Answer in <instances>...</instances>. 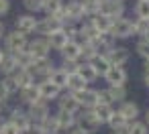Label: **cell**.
I'll return each instance as SVG.
<instances>
[{
	"label": "cell",
	"mask_w": 149,
	"mask_h": 134,
	"mask_svg": "<svg viewBox=\"0 0 149 134\" xmlns=\"http://www.w3.org/2000/svg\"><path fill=\"white\" fill-rule=\"evenodd\" d=\"M27 45H29L27 35H23V33H19V31H13V33H8V35H4V49H6V53H10V55H15V53H19V51H25Z\"/></svg>",
	"instance_id": "cell-1"
},
{
	"label": "cell",
	"mask_w": 149,
	"mask_h": 134,
	"mask_svg": "<svg viewBox=\"0 0 149 134\" xmlns=\"http://www.w3.org/2000/svg\"><path fill=\"white\" fill-rule=\"evenodd\" d=\"M108 35L112 39H127V37L133 35V23L127 21V19H116V21H112V27H110Z\"/></svg>",
	"instance_id": "cell-2"
},
{
	"label": "cell",
	"mask_w": 149,
	"mask_h": 134,
	"mask_svg": "<svg viewBox=\"0 0 149 134\" xmlns=\"http://www.w3.org/2000/svg\"><path fill=\"white\" fill-rule=\"evenodd\" d=\"M123 10H125V4L120 2V0H106V2L100 4V10L98 14L102 16H108L110 21H116L123 16Z\"/></svg>",
	"instance_id": "cell-3"
},
{
	"label": "cell",
	"mask_w": 149,
	"mask_h": 134,
	"mask_svg": "<svg viewBox=\"0 0 149 134\" xmlns=\"http://www.w3.org/2000/svg\"><path fill=\"white\" fill-rule=\"evenodd\" d=\"M74 98H76V102L80 104V106H84V108H88V110H94L96 106H98V91L96 89H80V91H74L72 93Z\"/></svg>",
	"instance_id": "cell-4"
},
{
	"label": "cell",
	"mask_w": 149,
	"mask_h": 134,
	"mask_svg": "<svg viewBox=\"0 0 149 134\" xmlns=\"http://www.w3.org/2000/svg\"><path fill=\"white\" fill-rule=\"evenodd\" d=\"M15 31H19V33H23V35L35 33V31H37V19L31 16V14H21V16H17V21H15Z\"/></svg>",
	"instance_id": "cell-5"
},
{
	"label": "cell",
	"mask_w": 149,
	"mask_h": 134,
	"mask_svg": "<svg viewBox=\"0 0 149 134\" xmlns=\"http://www.w3.org/2000/svg\"><path fill=\"white\" fill-rule=\"evenodd\" d=\"M27 51H29L35 59H45V57H49L51 47H49L47 39H35V41H31V43L27 45Z\"/></svg>",
	"instance_id": "cell-6"
},
{
	"label": "cell",
	"mask_w": 149,
	"mask_h": 134,
	"mask_svg": "<svg viewBox=\"0 0 149 134\" xmlns=\"http://www.w3.org/2000/svg\"><path fill=\"white\" fill-rule=\"evenodd\" d=\"M104 79L110 83V87H125L127 71H125V67H110L104 73Z\"/></svg>",
	"instance_id": "cell-7"
},
{
	"label": "cell",
	"mask_w": 149,
	"mask_h": 134,
	"mask_svg": "<svg viewBox=\"0 0 149 134\" xmlns=\"http://www.w3.org/2000/svg\"><path fill=\"white\" fill-rule=\"evenodd\" d=\"M106 59H108V63L112 67H123L129 61V49H125V47H112L106 53Z\"/></svg>",
	"instance_id": "cell-8"
},
{
	"label": "cell",
	"mask_w": 149,
	"mask_h": 134,
	"mask_svg": "<svg viewBox=\"0 0 149 134\" xmlns=\"http://www.w3.org/2000/svg\"><path fill=\"white\" fill-rule=\"evenodd\" d=\"M29 118H31V124H41L47 116H49V106H47V102H39V104H35V106H29Z\"/></svg>",
	"instance_id": "cell-9"
},
{
	"label": "cell",
	"mask_w": 149,
	"mask_h": 134,
	"mask_svg": "<svg viewBox=\"0 0 149 134\" xmlns=\"http://www.w3.org/2000/svg\"><path fill=\"white\" fill-rule=\"evenodd\" d=\"M8 122H10V124H15V126L21 130V134H23V132L31 126V118H29V114H27L25 110H19V108H15V110L10 112Z\"/></svg>",
	"instance_id": "cell-10"
},
{
	"label": "cell",
	"mask_w": 149,
	"mask_h": 134,
	"mask_svg": "<svg viewBox=\"0 0 149 134\" xmlns=\"http://www.w3.org/2000/svg\"><path fill=\"white\" fill-rule=\"evenodd\" d=\"M59 29H63V25H61L55 16H47V19H43V21H37V31H35V33L51 35V33H55V31H59Z\"/></svg>",
	"instance_id": "cell-11"
},
{
	"label": "cell",
	"mask_w": 149,
	"mask_h": 134,
	"mask_svg": "<svg viewBox=\"0 0 149 134\" xmlns=\"http://www.w3.org/2000/svg\"><path fill=\"white\" fill-rule=\"evenodd\" d=\"M37 89H39V96H41L43 102H47V100H55V98H59V93H61V89H59L57 85H53L49 79L37 83Z\"/></svg>",
	"instance_id": "cell-12"
},
{
	"label": "cell",
	"mask_w": 149,
	"mask_h": 134,
	"mask_svg": "<svg viewBox=\"0 0 149 134\" xmlns=\"http://www.w3.org/2000/svg\"><path fill=\"white\" fill-rule=\"evenodd\" d=\"M13 79H15V83L19 85V91L25 89V87H29V85H35V75H33L29 69H17V71L13 73Z\"/></svg>",
	"instance_id": "cell-13"
},
{
	"label": "cell",
	"mask_w": 149,
	"mask_h": 134,
	"mask_svg": "<svg viewBox=\"0 0 149 134\" xmlns=\"http://www.w3.org/2000/svg\"><path fill=\"white\" fill-rule=\"evenodd\" d=\"M31 73L33 75H51L53 73V61L49 59V57H45V59H35V63L31 65Z\"/></svg>",
	"instance_id": "cell-14"
},
{
	"label": "cell",
	"mask_w": 149,
	"mask_h": 134,
	"mask_svg": "<svg viewBox=\"0 0 149 134\" xmlns=\"http://www.w3.org/2000/svg\"><path fill=\"white\" fill-rule=\"evenodd\" d=\"M47 39V43H49V47H53V49H57V51H61L68 43H70V39H68V35L63 33V29H59V31H55V33H51V35H47L45 37Z\"/></svg>",
	"instance_id": "cell-15"
},
{
	"label": "cell",
	"mask_w": 149,
	"mask_h": 134,
	"mask_svg": "<svg viewBox=\"0 0 149 134\" xmlns=\"http://www.w3.org/2000/svg\"><path fill=\"white\" fill-rule=\"evenodd\" d=\"M21 102L27 104V106H35V104H39V102H43L41 96H39L37 85H29V87L21 89Z\"/></svg>",
	"instance_id": "cell-16"
},
{
	"label": "cell",
	"mask_w": 149,
	"mask_h": 134,
	"mask_svg": "<svg viewBox=\"0 0 149 134\" xmlns=\"http://www.w3.org/2000/svg\"><path fill=\"white\" fill-rule=\"evenodd\" d=\"M63 10H65V16H68L70 21H80V19L86 16V12H84V4H82V2H76V0L68 2V6H63Z\"/></svg>",
	"instance_id": "cell-17"
},
{
	"label": "cell",
	"mask_w": 149,
	"mask_h": 134,
	"mask_svg": "<svg viewBox=\"0 0 149 134\" xmlns=\"http://www.w3.org/2000/svg\"><path fill=\"white\" fill-rule=\"evenodd\" d=\"M118 114L131 124V122H135V118L139 116V106L133 104V102H123L120 108H118Z\"/></svg>",
	"instance_id": "cell-18"
},
{
	"label": "cell",
	"mask_w": 149,
	"mask_h": 134,
	"mask_svg": "<svg viewBox=\"0 0 149 134\" xmlns=\"http://www.w3.org/2000/svg\"><path fill=\"white\" fill-rule=\"evenodd\" d=\"M80 110V104L76 102V98L72 93H65L59 98V112H68V114H76Z\"/></svg>",
	"instance_id": "cell-19"
},
{
	"label": "cell",
	"mask_w": 149,
	"mask_h": 134,
	"mask_svg": "<svg viewBox=\"0 0 149 134\" xmlns=\"http://www.w3.org/2000/svg\"><path fill=\"white\" fill-rule=\"evenodd\" d=\"M63 61H78L80 59V43L78 41H70L63 49H61Z\"/></svg>",
	"instance_id": "cell-20"
},
{
	"label": "cell",
	"mask_w": 149,
	"mask_h": 134,
	"mask_svg": "<svg viewBox=\"0 0 149 134\" xmlns=\"http://www.w3.org/2000/svg\"><path fill=\"white\" fill-rule=\"evenodd\" d=\"M13 57H15V61H17V67H19V69H29V71H31V65L35 63V57H33L27 49H25V51L15 53Z\"/></svg>",
	"instance_id": "cell-21"
},
{
	"label": "cell",
	"mask_w": 149,
	"mask_h": 134,
	"mask_svg": "<svg viewBox=\"0 0 149 134\" xmlns=\"http://www.w3.org/2000/svg\"><path fill=\"white\" fill-rule=\"evenodd\" d=\"M17 69H19V67H17V61H15V57H13L10 53H4L2 61H0V73H2L4 77H8V75H13Z\"/></svg>",
	"instance_id": "cell-22"
},
{
	"label": "cell",
	"mask_w": 149,
	"mask_h": 134,
	"mask_svg": "<svg viewBox=\"0 0 149 134\" xmlns=\"http://www.w3.org/2000/svg\"><path fill=\"white\" fill-rule=\"evenodd\" d=\"M90 25L100 33V35H104V33H108L110 31V27H112V21L108 19V16H102V14H96V16H92V21H90Z\"/></svg>",
	"instance_id": "cell-23"
},
{
	"label": "cell",
	"mask_w": 149,
	"mask_h": 134,
	"mask_svg": "<svg viewBox=\"0 0 149 134\" xmlns=\"http://www.w3.org/2000/svg\"><path fill=\"white\" fill-rule=\"evenodd\" d=\"M78 35L82 37V41H84V43H92V41H96V39H98V35H100V33H98L90 23H86V25L78 31ZM84 43H80V45H84Z\"/></svg>",
	"instance_id": "cell-24"
},
{
	"label": "cell",
	"mask_w": 149,
	"mask_h": 134,
	"mask_svg": "<svg viewBox=\"0 0 149 134\" xmlns=\"http://www.w3.org/2000/svg\"><path fill=\"white\" fill-rule=\"evenodd\" d=\"M65 87L72 89V93H74V91H80V89H86L88 83L84 81V77L80 73H72V75H68V85Z\"/></svg>",
	"instance_id": "cell-25"
},
{
	"label": "cell",
	"mask_w": 149,
	"mask_h": 134,
	"mask_svg": "<svg viewBox=\"0 0 149 134\" xmlns=\"http://www.w3.org/2000/svg\"><path fill=\"white\" fill-rule=\"evenodd\" d=\"M57 122H59V130H72L76 126V114H68V112H57Z\"/></svg>",
	"instance_id": "cell-26"
},
{
	"label": "cell",
	"mask_w": 149,
	"mask_h": 134,
	"mask_svg": "<svg viewBox=\"0 0 149 134\" xmlns=\"http://www.w3.org/2000/svg\"><path fill=\"white\" fill-rule=\"evenodd\" d=\"M98 126H100V122H98L96 114H94L92 110H88V112L82 116V126H80V128H84L86 132H92V130H96Z\"/></svg>",
	"instance_id": "cell-27"
},
{
	"label": "cell",
	"mask_w": 149,
	"mask_h": 134,
	"mask_svg": "<svg viewBox=\"0 0 149 134\" xmlns=\"http://www.w3.org/2000/svg\"><path fill=\"white\" fill-rule=\"evenodd\" d=\"M63 2L61 0H43V10L47 12V16H57L63 10Z\"/></svg>",
	"instance_id": "cell-28"
},
{
	"label": "cell",
	"mask_w": 149,
	"mask_h": 134,
	"mask_svg": "<svg viewBox=\"0 0 149 134\" xmlns=\"http://www.w3.org/2000/svg\"><path fill=\"white\" fill-rule=\"evenodd\" d=\"M94 114H96V118H98V122L100 124H108V120H110V116H112V108L110 106H106V104H98L94 110H92Z\"/></svg>",
	"instance_id": "cell-29"
},
{
	"label": "cell",
	"mask_w": 149,
	"mask_h": 134,
	"mask_svg": "<svg viewBox=\"0 0 149 134\" xmlns=\"http://www.w3.org/2000/svg\"><path fill=\"white\" fill-rule=\"evenodd\" d=\"M90 65H92V67H94V71H96V73H100V75H104V73H106V71L112 67L104 55H96V57L90 61Z\"/></svg>",
	"instance_id": "cell-30"
},
{
	"label": "cell",
	"mask_w": 149,
	"mask_h": 134,
	"mask_svg": "<svg viewBox=\"0 0 149 134\" xmlns=\"http://www.w3.org/2000/svg\"><path fill=\"white\" fill-rule=\"evenodd\" d=\"M39 126H41V130H43V132H49V134H57V132H59V122H57V116H51V114H49V116H47V118H45Z\"/></svg>",
	"instance_id": "cell-31"
},
{
	"label": "cell",
	"mask_w": 149,
	"mask_h": 134,
	"mask_svg": "<svg viewBox=\"0 0 149 134\" xmlns=\"http://www.w3.org/2000/svg\"><path fill=\"white\" fill-rule=\"evenodd\" d=\"M49 81L61 89V87H65V85H68V73H65V71H61V69H53V73L49 75Z\"/></svg>",
	"instance_id": "cell-32"
},
{
	"label": "cell",
	"mask_w": 149,
	"mask_h": 134,
	"mask_svg": "<svg viewBox=\"0 0 149 134\" xmlns=\"http://www.w3.org/2000/svg\"><path fill=\"white\" fill-rule=\"evenodd\" d=\"M78 73H80V75L84 77V81H86V83H90V81H94V79L98 77V73L94 71V67H92L90 63H84V65H80Z\"/></svg>",
	"instance_id": "cell-33"
},
{
	"label": "cell",
	"mask_w": 149,
	"mask_h": 134,
	"mask_svg": "<svg viewBox=\"0 0 149 134\" xmlns=\"http://www.w3.org/2000/svg\"><path fill=\"white\" fill-rule=\"evenodd\" d=\"M133 33L145 37L149 33V19H137V23H133Z\"/></svg>",
	"instance_id": "cell-34"
},
{
	"label": "cell",
	"mask_w": 149,
	"mask_h": 134,
	"mask_svg": "<svg viewBox=\"0 0 149 134\" xmlns=\"http://www.w3.org/2000/svg\"><path fill=\"white\" fill-rule=\"evenodd\" d=\"M135 14L139 19H149V0H139L135 6Z\"/></svg>",
	"instance_id": "cell-35"
},
{
	"label": "cell",
	"mask_w": 149,
	"mask_h": 134,
	"mask_svg": "<svg viewBox=\"0 0 149 134\" xmlns=\"http://www.w3.org/2000/svg\"><path fill=\"white\" fill-rule=\"evenodd\" d=\"M106 91H108L110 102H123V100H125V96H127L125 87H108Z\"/></svg>",
	"instance_id": "cell-36"
},
{
	"label": "cell",
	"mask_w": 149,
	"mask_h": 134,
	"mask_svg": "<svg viewBox=\"0 0 149 134\" xmlns=\"http://www.w3.org/2000/svg\"><path fill=\"white\" fill-rule=\"evenodd\" d=\"M84 12L88 14V16H96L98 14V10H100V4L96 2V0H84Z\"/></svg>",
	"instance_id": "cell-37"
},
{
	"label": "cell",
	"mask_w": 149,
	"mask_h": 134,
	"mask_svg": "<svg viewBox=\"0 0 149 134\" xmlns=\"http://www.w3.org/2000/svg\"><path fill=\"white\" fill-rule=\"evenodd\" d=\"M125 124H129L118 112H112V116H110V120H108V126L112 128V130H116V128H120V126H125Z\"/></svg>",
	"instance_id": "cell-38"
},
{
	"label": "cell",
	"mask_w": 149,
	"mask_h": 134,
	"mask_svg": "<svg viewBox=\"0 0 149 134\" xmlns=\"http://www.w3.org/2000/svg\"><path fill=\"white\" fill-rule=\"evenodd\" d=\"M25 8L29 10V12H39V10H43V0H25Z\"/></svg>",
	"instance_id": "cell-39"
},
{
	"label": "cell",
	"mask_w": 149,
	"mask_h": 134,
	"mask_svg": "<svg viewBox=\"0 0 149 134\" xmlns=\"http://www.w3.org/2000/svg\"><path fill=\"white\" fill-rule=\"evenodd\" d=\"M129 134H147V124H143V122H131L129 124Z\"/></svg>",
	"instance_id": "cell-40"
},
{
	"label": "cell",
	"mask_w": 149,
	"mask_h": 134,
	"mask_svg": "<svg viewBox=\"0 0 149 134\" xmlns=\"http://www.w3.org/2000/svg\"><path fill=\"white\" fill-rule=\"evenodd\" d=\"M2 83H4V87H6V91H8L10 96L19 91V85L15 83V79H13V75H8V77H2Z\"/></svg>",
	"instance_id": "cell-41"
},
{
	"label": "cell",
	"mask_w": 149,
	"mask_h": 134,
	"mask_svg": "<svg viewBox=\"0 0 149 134\" xmlns=\"http://www.w3.org/2000/svg\"><path fill=\"white\" fill-rule=\"evenodd\" d=\"M137 53H139L143 59H147V61H149V43L141 39V41L137 43Z\"/></svg>",
	"instance_id": "cell-42"
},
{
	"label": "cell",
	"mask_w": 149,
	"mask_h": 134,
	"mask_svg": "<svg viewBox=\"0 0 149 134\" xmlns=\"http://www.w3.org/2000/svg\"><path fill=\"white\" fill-rule=\"evenodd\" d=\"M78 69H80V65H78L76 61H63V67H61V71H65L68 75H72V73H78Z\"/></svg>",
	"instance_id": "cell-43"
},
{
	"label": "cell",
	"mask_w": 149,
	"mask_h": 134,
	"mask_svg": "<svg viewBox=\"0 0 149 134\" xmlns=\"http://www.w3.org/2000/svg\"><path fill=\"white\" fill-rule=\"evenodd\" d=\"M0 134H21V130H19L15 124H10V122L6 120L4 126H2V130H0Z\"/></svg>",
	"instance_id": "cell-44"
},
{
	"label": "cell",
	"mask_w": 149,
	"mask_h": 134,
	"mask_svg": "<svg viewBox=\"0 0 149 134\" xmlns=\"http://www.w3.org/2000/svg\"><path fill=\"white\" fill-rule=\"evenodd\" d=\"M8 98H10V93L6 91V87H4V83H2V79H0V104H4Z\"/></svg>",
	"instance_id": "cell-45"
},
{
	"label": "cell",
	"mask_w": 149,
	"mask_h": 134,
	"mask_svg": "<svg viewBox=\"0 0 149 134\" xmlns=\"http://www.w3.org/2000/svg\"><path fill=\"white\" fill-rule=\"evenodd\" d=\"M10 10V0H0V16H4Z\"/></svg>",
	"instance_id": "cell-46"
},
{
	"label": "cell",
	"mask_w": 149,
	"mask_h": 134,
	"mask_svg": "<svg viewBox=\"0 0 149 134\" xmlns=\"http://www.w3.org/2000/svg\"><path fill=\"white\" fill-rule=\"evenodd\" d=\"M23 134H43V130H41V126H37V124H31Z\"/></svg>",
	"instance_id": "cell-47"
},
{
	"label": "cell",
	"mask_w": 149,
	"mask_h": 134,
	"mask_svg": "<svg viewBox=\"0 0 149 134\" xmlns=\"http://www.w3.org/2000/svg\"><path fill=\"white\" fill-rule=\"evenodd\" d=\"M114 134H129V124H125V126L116 128V130H114Z\"/></svg>",
	"instance_id": "cell-48"
},
{
	"label": "cell",
	"mask_w": 149,
	"mask_h": 134,
	"mask_svg": "<svg viewBox=\"0 0 149 134\" xmlns=\"http://www.w3.org/2000/svg\"><path fill=\"white\" fill-rule=\"evenodd\" d=\"M70 134H90V132H86L84 128H74V130H72Z\"/></svg>",
	"instance_id": "cell-49"
},
{
	"label": "cell",
	"mask_w": 149,
	"mask_h": 134,
	"mask_svg": "<svg viewBox=\"0 0 149 134\" xmlns=\"http://www.w3.org/2000/svg\"><path fill=\"white\" fill-rule=\"evenodd\" d=\"M143 81H145V85L149 87V69H145V77H143Z\"/></svg>",
	"instance_id": "cell-50"
},
{
	"label": "cell",
	"mask_w": 149,
	"mask_h": 134,
	"mask_svg": "<svg viewBox=\"0 0 149 134\" xmlns=\"http://www.w3.org/2000/svg\"><path fill=\"white\" fill-rule=\"evenodd\" d=\"M2 35H4V23H0V39H2Z\"/></svg>",
	"instance_id": "cell-51"
},
{
	"label": "cell",
	"mask_w": 149,
	"mask_h": 134,
	"mask_svg": "<svg viewBox=\"0 0 149 134\" xmlns=\"http://www.w3.org/2000/svg\"><path fill=\"white\" fill-rule=\"evenodd\" d=\"M145 120H147V124H149V110L145 112Z\"/></svg>",
	"instance_id": "cell-52"
},
{
	"label": "cell",
	"mask_w": 149,
	"mask_h": 134,
	"mask_svg": "<svg viewBox=\"0 0 149 134\" xmlns=\"http://www.w3.org/2000/svg\"><path fill=\"white\" fill-rule=\"evenodd\" d=\"M4 122H6V120H2V118H0V130H2V126H4Z\"/></svg>",
	"instance_id": "cell-53"
},
{
	"label": "cell",
	"mask_w": 149,
	"mask_h": 134,
	"mask_svg": "<svg viewBox=\"0 0 149 134\" xmlns=\"http://www.w3.org/2000/svg\"><path fill=\"white\" fill-rule=\"evenodd\" d=\"M143 41H147V43H149V33H147V35L143 37Z\"/></svg>",
	"instance_id": "cell-54"
},
{
	"label": "cell",
	"mask_w": 149,
	"mask_h": 134,
	"mask_svg": "<svg viewBox=\"0 0 149 134\" xmlns=\"http://www.w3.org/2000/svg\"><path fill=\"white\" fill-rule=\"evenodd\" d=\"M2 57H4V51H2V49H0V61H2Z\"/></svg>",
	"instance_id": "cell-55"
},
{
	"label": "cell",
	"mask_w": 149,
	"mask_h": 134,
	"mask_svg": "<svg viewBox=\"0 0 149 134\" xmlns=\"http://www.w3.org/2000/svg\"><path fill=\"white\" fill-rule=\"evenodd\" d=\"M96 2H98V4H102V2H106V0H96Z\"/></svg>",
	"instance_id": "cell-56"
},
{
	"label": "cell",
	"mask_w": 149,
	"mask_h": 134,
	"mask_svg": "<svg viewBox=\"0 0 149 134\" xmlns=\"http://www.w3.org/2000/svg\"><path fill=\"white\" fill-rule=\"evenodd\" d=\"M145 69H149V61H147V65H145Z\"/></svg>",
	"instance_id": "cell-57"
},
{
	"label": "cell",
	"mask_w": 149,
	"mask_h": 134,
	"mask_svg": "<svg viewBox=\"0 0 149 134\" xmlns=\"http://www.w3.org/2000/svg\"><path fill=\"white\" fill-rule=\"evenodd\" d=\"M0 110H2V104H0Z\"/></svg>",
	"instance_id": "cell-58"
},
{
	"label": "cell",
	"mask_w": 149,
	"mask_h": 134,
	"mask_svg": "<svg viewBox=\"0 0 149 134\" xmlns=\"http://www.w3.org/2000/svg\"><path fill=\"white\" fill-rule=\"evenodd\" d=\"M80 2H84V0H80Z\"/></svg>",
	"instance_id": "cell-59"
},
{
	"label": "cell",
	"mask_w": 149,
	"mask_h": 134,
	"mask_svg": "<svg viewBox=\"0 0 149 134\" xmlns=\"http://www.w3.org/2000/svg\"><path fill=\"white\" fill-rule=\"evenodd\" d=\"M120 2H123V0H120Z\"/></svg>",
	"instance_id": "cell-60"
}]
</instances>
